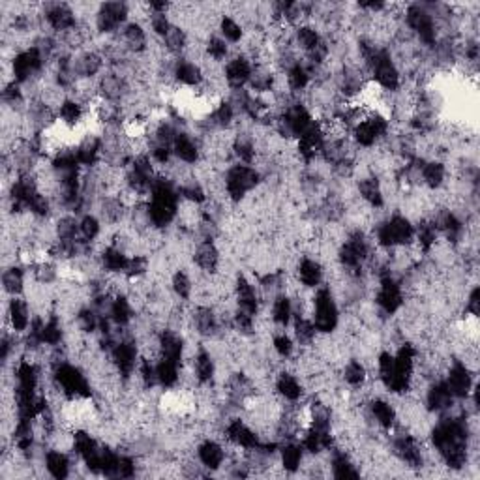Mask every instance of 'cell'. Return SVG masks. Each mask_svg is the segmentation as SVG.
Wrapping results in <instances>:
<instances>
[{
    "mask_svg": "<svg viewBox=\"0 0 480 480\" xmlns=\"http://www.w3.org/2000/svg\"><path fill=\"white\" fill-rule=\"evenodd\" d=\"M164 46H166V51L171 53V55H180L184 49H188V36L184 32L180 27L173 25L171 30L167 32L166 38H164Z\"/></svg>",
    "mask_w": 480,
    "mask_h": 480,
    "instance_id": "b9f144b4",
    "label": "cell"
},
{
    "mask_svg": "<svg viewBox=\"0 0 480 480\" xmlns=\"http://www.w3.org/2000/svg\"><path fill=\"white\" fill-rule=\"evenodd\" d=\"M261 182V175L252 166H231L225 175V194L233 203L244 199L248 192L255 189Z\"/></svg>",
    "mask_w": 480,
    "mask_h": 480,
    "instance_id": "7a4b0ae2",
    "label": "cell"
},
{
    "mask_svg": "<svg viewBox=\"0 0 480 480\" xmlns=\"http://www.w3.org/2000/svg\"><path fill=\"white\" fill-rule=\"evenodd\" d=\"M46 64V57L44 53L40 51V47L34 46L30 49H25V51L18 53L13 57L12 62V74H13V81L23 85V83H29L34 75H38Z\"/></svg>",
    "mask_w": 480,
    "mask_h": 480,
    "instance_id": "277c9868",
    "label": "cell"
},
{
    "mask_svg": "<svg viewBox=\"0 0 480 480\" xmlns=\"http://www.w3.org/2000/svg\"><path fill=\"white\" fill-rule=\"evenodd\" d=\"M272 343H274V351L280 354L281 359H289V356L293 354V349H295V345H293V340L287 336L286 332H280V334H276L274 340H272Z\"/></svg>",
    "mask_w": 480,
    "mask_h": 480,
    "instance_id": "816d5d0a",
    "label": "cell"
},
{
    "mask_svg": "<svg viewBox=\"0 0 480 480\" xmlns=\"http://www.w3.org/2000/svg\"><path fill=\"white\" fill-rule=\"evenodd\" d=\"M2 286L4 291L12 297H19L25 289V272L19 267H12V269L4 270L2 274Z\"/></svg>",
    "mask_w": 480,
    "mask_h": 480,
    "instance_id": "60d3db41",
    "label": "cell"
},
{
    "mask_svg": "<svg viewBox=\"0 0 480 480\" xmlns=\"http://www.w3.org/2000/svg\"><path fill=\"white\" fill-rule=\"evenodd\" d=\"M2 100H4V103H8V105H18V103L23 102V92H21L19 83H15V81L8 83V85L4 86V91H2Z\"/></svg>",
    "mask_w": 480,
    "mask_h": 480,
    "instance_id": "f5cc1de1",
    "label": "cell"
},
{
    "mask_svg": "<svg viewBox=\"0 0 480 480\" xmlns=\"http://www.w3.org/2000/svg\"><path fill=\"white\" fill-rule=\"evenodd\" d=\"M234 298H236V308L255 317L259 309V297L255 287L244 276H239L234 281Z\"/></svg>",
    "mask_w": 480,
    "mask_h": 480,
    "instance_id": "4fadbf2b",
    "label": "cell"
},
{
    "mask_svg": "<svg viewBox=\"0 0 480 480\" xmlns=\"http://www.w3.org/2000/svg\"><path fill=\"white\" fill-rule=\"evenodd\" d=\"M173 291H175V295H177L178 298H182V300H188L189 297H192V291H194V284H192V280H189V276L184 272V270H177L175 274H173Z\"/></svg>",
    "mask_w": 480,
    "mask_h": 480,
    "instance_id": "7dc6e473",
    "label": "cell"
},
{
    "mask_svg": "<svg viewBox=\"0 0 480 480\" xmlns=\"http://www.w3.org/2000/svg\"><path fill=\"white\" fill-rule=\"evenodd\" d=\"M77 326L81 332L92 334L100 328V314L92 308H83L77 312Z\"/></svg>",
    "mask_w": 480,
    "mask_h": 480,
    "instance_id": "bcb514c9",
    "label": "cell"
},
{
    "mask_svg": "<svg viewBox=\"0 0 480 480\" xmlns=\"http://www.w3.org/2000/svg\"><path fill=\"white\" fill-rule=\"evenodd\" d=\"M197 456H199V462L203 463V467L214 471V469L222 467L223 460H225V448L218 441L206 439L199 445Z\"/></svg>",
    "mask_w": 480,
    "mask_h": 480,
    "instance_id": "ac0fdd59",
    "label": "cell"
},
{
    "mask_svg": "<svg viewBox=\"0 0 480 480\" xmlns=\"http://www.w3.org/2000/svg\"><path fill=\"white\" fill-rule=\"evenodd\" d=\"M109 317L116 326H126L133 319L132 302L124 295H116L113 298L111 309H109Z\"/></svg>",
    "mask_w": 480,
    "mask_h": 480,
    "instance_id": "e575fe53",
    "label": "cell"
},
{
    "mask_svg": "<svg viewBox=\"0 0 480 480\" xmlns=\"http://www.w3.org/2000/svg\"><path fill=\"white\" fill-rule=\"evenodd\" d=\"M195 265L199 267L203 272H216L218 265H220V252H218L216 244L212 240H203L194 253Z\"/></svg>",
    "mask_w": 480,
    "mask_h": 480,
    "instance_id": "e0dca14e",
    "label": "cell"
},
{
    "mask_svg": "<svg viewBox=\"0 0 480 480\" xmlns=\"http://www.w3.org/2000/svg\"><path fill=\"white\" fill-rule=\"evenodd\" d=\"M128 92L126 79L120 74H107L103 75L102 79L98 81V94L102 96V100L105 102H119L124 98V94Z\"/></svg>",
    "mask_w": 480,
    "mask_h": 480,
    "instance_id": "2e32d148",
    "label": "cell"
},
{
    "mask_svg": "<svg viewBox=\"0 0 480 480\" xmlns=\"http://www.w3.org/2000/svg\"><path fill=\"white\" fill-rule=\"evenodd\" d=\"M309 79H312V75H309V72L306 69V66L300 62L293 64L291 68L286 72L287 88L293 92L304 91V88L309 85Z\"/></svg>",
    "mask_w": 480,
    "mask_h": 480,
    "instance_id": "8d00e7d4",
    "label": "cell"
},
{
    "mask_svg": "<svg viewBox=\"0 0 480 480\" xmlns=\"http://www.w3.org/2000/svg\"><path fill=\"white\" fill-rule=\"evenodd\" d=\"M231 150H233L234 158L239 161H242L244 166H252L255 161V156H258V150H255V141L250 133L239 132L234 135L233 143H231Z\"/></svg>",
    "mask_w": 480,
    "mask_h": 480,
    "instance_id": "7402d4cb",
    "label": "cell"
},
{
    "mask_svg": "<svg viewBox=\"0 0 480 480\" xmlns=\"http://www.w3.org/2000/svg\"><path fill=\"white\" fill-rule=\"evenodd\" d=\"M46 21L53 30L57 32H69L77 27L75 12L68 4H51L46 8Z\"/></svg>",
    "mask_w": 480,
    "mask_h": 480,
    "instance_id": "8fae6325",
    "label": "cell"
},
{
    "mask_svg": "<svg viewBox=\"0 0 480 480\" xmlns=\"http://www.w3.org/2000/svg\"><path fill=\"white\" fill-rule=\"evenodd\" d=\"M227 51H229V47H227V44H225V40H223V38L211 36V38L206 40L205 53L212 58V62H222L223 58L227 57Z\"/></svg>",
    "mask_w": 480,
    "mask_h": 480,
    "instance_id": "681fc988",
    "label": "cell"
},
{
    "mask_svg": "<svg viewBox=\"0 0 480 480\" xmlns=\"http://www.w3.org/2000/svg\"><path fill=\"white\" fill-rule=\"evenodd\" d=\"M194 325L197 334L205 338H214L222 331V323L216 312L211 306H199L194 312Z\"/></svg>",
    "mask_w": 480,
    "mask_h": 480,
    "instance_id": "9a60e30c",
    "label": "cell"
},
{
    "mask_svg": "<svg viewBox=\"0 0 480 480\" xmlns=\"http://www.w3.org/2000/svg\"><path fill=\"white\" fill-rule=\"evenodd\" d=\"M375 300H378L379 309L387 315H394L404 306V289L392 278V274H385L379 278V289Z\"/></svg>",
    "mask_w": 480,
    "mask_h": 480,
    "instance_id": "5b68a950",
    "label": "cell"
},
{
    "mask_svg": "<svg viewBox=\"0 0 480 480\" xmlns=\"http://www.w3.org/2000/svg\"><path fill=\"white\" fill-rule=\"evenodd\" d=\"M317 336V328H315L314 321L306 319V317H295V338L300 345H312Z\"/></svg>",
    "mask_w": 480,
    "mask_h": 480,
    "instance_id": "ee69618b",
    "label": "cell"
},
{
    "mask_svg": "<svg viewBox=\"0 0 480 480\" xmlns=\"http://www.w3.org/2000/svg\"><path fill=\"white\" fill-rule=\"evenodd\" d=\"M445 385L454 398H458V400H467L474 387L471 370L463 364L462 360H454L452 366L448 368V373H446Z\"/></svg>",
    "mask_w": 480,
    "mask_h": 480,
    "instance_id": "52a82bcc",
    "label": "cell"
},
{
    "mask_svg": "<svg viewBox=\"0 0 480 480\" xmlns=\"http://www.w3.org/2000/svg\"><path fill=\"white\" fill-rule=\"evenodd\" d=\"M220 32H222L223 40L231 41V44H239L242 40V36H244L242 25L236 19L231 18V15H223L220 19Z\"/></svg>",
    "mask_w": 480,
    "mask_h": 480,
    "instance_id": "f6af8a7d",
    "label": "cell"
},
{
    "mask_svg": "<svg viewBox=\"0 0 480 480\" xmlns=\"http://www.w3.org/2000/svg\"><path fill=\"white\" fill-rule=\"evenodd\" d=\"M53 381L57 389L62 392L64 398L75 400V398H91V385L86 381L79 368L72 366L68 362H62L55 368Z\"/></svg>",
    "mask_w": 480,
    "mask_h": 480,
    "instance_id": "6da1fadb",
    "label": "cell"
},
{
    "mask_svg": "<svg viewBox=\"0 0 480 480\" xmlns=\"http://www.w3.org/2000/svg\"><path fill=\"white\" fill-rule=\"evenodd\" d=\"M392 448L401 463H407L409 467H420L424 463L422 448L418 441L409 434H398L392 439Z\"/></svg>",
    "mask_w": 480,
    "mask_h": 480,
    "instance_id": "9c48e42d",
    "label": "cell"
},
{
    "mask_svg": "<svg viewBox=\"0 0 480 480\" xmlns=\"http://www.w3.org/2000/svg\"><path fill=\"white\" fill-rule=\"evenodd\" d=\"M343 379H345V383L354 387V389L362 387L366 383V368L360 360H349L343 368Z\"/></svg>",
    "mask_w": 480,
    "mask_h": 480,
    "instance_id": "7bdbcfd3",
    "label": "cell"
},
{
    "mask_svg": "<svg viewBox=\"0 0 480 480\" xmlns=\"http://www.w3.org/2000/svg\"><path fill=\"white\" fill-rule=\"evenodd\" d=\"M370 413H372V418L375 420L379 428L390 429L396 424V411L394 407L390 406L389 401L381 400V398H375V400L370 404Z\"/></svg>",
    "mask_w": 480,
    "mask_h": 480,
    "instance_id": "d6a6232c",
    "label": "cell"
},
{
    "mask_svg": "<svg viewBox=\"0 0 480 480\" xmlns=\"http://www.w3.org/2000/svg\"><path fill=\"white\" fill-rule=\"evenodd\" d=\"M280 458L281 467L286 469V473H295L300 467V463H302V446L287 441L286 445L281 446Z\"/></svg>",
    "mask_w": 480,
    "mask_h": 480,
    "instance_id": "74e56055",
    "label": "cell"
},
{
    "mask_svg": "<svg viewBox=\"0 0 480 480\" xmlns=\"http://www.w3.org/2000/svg\"><path fill=\"white\" fill-rule=\"evenodd\" d=\"M130 10L124 2H107L98 8L96 12V29L103 34H111L119 29L120 25L126 23Z\"/></svg>",
    "mask_w": 480,
    "mask_h": 480,
    "instance_id": "ba28073f",
    "label": "cell"
},
{
    "mask_svg": "<svg viewBox=\"0 0 480 480\" xmlns=\"http://www.w3.org/2000/svg\"><path fill=\"white\" fill-rule=\"evenodd\" d=\"M128 261H130V258L126 255V252L120 250L119 246H114V244H109L102 252V269L105 272H111V274L124 272L128 267Z\"/></svg>",
    "mask_w": 480,
    "mask_h": 480,
    "instance_id": "603a6c76",
    "label": "cell"
},
{
    "mask_svg": "<svg viewBox=\"0 0 480 480\" xmlns=\"http://www.w3.org/2000/svg\"><path fill=\"white\" fill-rule=\"evenodd\" d=\"M173 75L175 79L186 88H194V86H201L205 81V74L199 64H195L189 58H178L173 64Z\"/></svg>",
    "mask_w": 480,
    "mask_h": 480,
    "instance_id": "7c38bea8",
    "label": "cell"
},
{
    "mask_svg": "<svg viewBox=\"0 0 480 480\" xmlns=\"http://www.w3.org/2000/svg\"><path fill=\"white\" fill-rule=\"evenodd\" d=\"M180 364L175 360L160 359L156 362V378H158V385L164 389H173L180 379V372H178Z\"/></svg>",
    "mask_w": 480,
    "mask_h": 480,
    "instance_id": "f1b7e54d",
    "label": "cell"
},
{
    "mask_svg": "<svg viewBox=\"0 0 480 480\" xmlns=\"http://www.w3.org/2000/svg\"><path fill=\"white\" fill-rule=\"evenodd\" d=\"M479 298H480L479 287H473V289H471V293H469L467 304H465V314L473 315V317H479V314H480V309H479L480 300Z\"/></svg>",
    "mask_w": 480,
    "mask_h": 480,
    "instance_id": "db71d44e",
    "label": "cell"
},
{
    "mask_svg": "<svg viewBox=\"0 0 480 480\" xmlns=\"http://www.w3.org/2000/svg\"><path fill=\"white\" fill-rule=\"evenodd\" d=\"M276 390L287 401H297L302 398V385L298 383V379L289 372H284L278 375V379H276Z\"/></svg>",
    "mask_w": 480,
    "mask_h": 480,
    "instance_id": "1f68e13d",
    "label": "cell"
},
{
    "mask_svg": "<svg viewBox=\"0 0 480 480\" xmlns=\"http://www.w3.org/2000/svg\"><path fill=\"white\" fill-rule=\"evenodd\" d=\"M147 270H149V258H145V255H133V258H130V261H128V267L126 270H124V274H126V278H130V280H139L141 276L147 274Z\"/></svg>",
    "mask_w": 480,
    "mask_h": 480,
    "instance_id": "f907efd6",
    "label": "cell"
},
{
    "mask_svg": "<svg viewBox=\"0 0 480 480\" xmlns=\"http://www.w3.org/2000/svg\"><path fill=\"white\" fill-rule=\"evenodd\" d=\"M312 315H314L312 321H314L317 332L328 334L336 328L340 314H338L336 300H334L331 287H321L319 291L315 293L312 298Z\"/></svg>",
    "mask_w": 480,
    "mask_h": 480,
    "instance_id": "3957f363",
    "label": "cell"
},
{
    "mask_svg": "<svg viewBox=\"0 0 480 480\" xmlns=\"http://www.w3.org/2000/svg\"><path fill=\"white\" fill-rule=\"evenodd\" d=\"M359 194H360V197L366 201L368 205L373 206V208H381V206H383V203H385L383 186H381V182H379L375 177L360 178Z\"/></svg>",
    "mask_w": 480,
    "mask_h": 480,
    "instance_id": "d4e9b609",
    "label": "cell"
},
{
    "mask_svg": "<svg viewBox=\"0 0 480 480\" xmlns=\"http://www.w3.org/2000/svg\"><path fill=\"white\" fill-rule=\"evenodd\" d=\"M293 319V302L286 293L276 295L272 300V321L276 325L287 326Z\"/></svg>",
    "mask_w": 480,
    "mask_h": 480,
    "instance_id": "d590c367",
    "label": "cell"
},
{
    "mask_svg": "<svg viewBox=\"0 0 480 480\" xmlns=\"http://www.w3.org/2000/svg\"><path fill=\"white\" fill-rule=\"evenodd\" d=\"M214 373H216V366H214L211 353L205 351V349H201L194 359V375L197 379V383L208 385L214 379Z\"/></svg>",
    "mask_w": 480,
    "mask_h": 480,
    "instance_id": "f546056e",
    "label": "cell"
},
{
    "mask_svg": "<svg viewBox=\"0 0 480 480\" xmlns=\"http://www.w3.org/2000/svg\"><path fill=\"white\" fill-rule=\"evenodd\" d=\"M298 281L308 289L319 287V284L323 281V267H321L319 261L304 258L298 263Z\"/></svg>",
    "mask_w": 480,
    "mask_h": 480,
    "instance_id": "cb8c5ba5",
    "label": "cell"
},
{
    "mask_svg": "<svg viewBox=\"0 0 480 480\" xmlns=\"http://www.w3.org/2000/svg\"><path fill=\"white\" fill-rule=\"evenodd\" d=\"M85 109L77 100H64L58 109V120L69 128H79L85 122Z\"/></svg>",
    "mask_w": 480,
    "mask_h": 480,
    "instance_id": "4316f807",
    "label": "cell"
},
{
    "mask_svg": "<svg viewBox=\"0 0 480 480\" xmlns=\"http://www.w3.org/2000/svg\"><path fill=\"white\" fill-rule=\"evenodd\" d=\"M446 169L441 161H424L420 169V180L426 184L429 189H439L445 184Z\"/></svg>",
    "mask_w": 480,
    "mask_h": 480,
    "instance_id": "836d02e7",
    "label": "cell"
},
{
    "mask_svg": "<svg viewBox=\"0 0 480 480\" xmlns=\"http://www.w3.org/2000/svg\"><path fill=\"white\" fill-rule=\"evenodd\" d=\"M41 343L49 345V347H58V343L62 342V326L58 321L57 315H51L49 321L41 323Z\"/></svg>",
    "mask_w": 480,
    "mask_h": 480,
    "instance_id": "ab89813d",
    "label": "cell"
},
{
    "mask_svg": "<svg viewBox=\"0 0 480 480\" xmlns=\"http://www.w3.org/2000/svg\"><path fill=\"white\" fill-rule=\"evenodd\" d=\"M160 340V354L161 359H169L175 360V362H182V354H184V342L182 338L178 336L175 331H164L158 336Z\"/></svg>",
    "mask_w": 480,
    "mask_h": 480,
    "instance_id": "44dd1931",
    "label": "cell"
},
{
    "mask_svg": "<svg viewBox=\"0 0 480 480\" xmlns=\"http://www.w3.org/2000/svg\"><path fill=\"white\" fill-rule=\"evenodd\" d=\"M332 476L334 479H359L360 471H356L351 458L345 454V451H334L331 460Z\"/></svg>",
    "mask_w": 480,
    "mask_h": 480,
    "instance_id": "4dcf8cb0",
    "label": "cell"
},
{
    "mask_svg": "<svg viewBox=\"0 0 480 480\" xmlns=\"http://www.w3.org/2000/svg\"><path fill=\"white\" fill-rule=\"evenodd\" d=\"M252 69L253 64L252 60H250V57H246V55H239V57L231 58V60L225 64L223 75H225V81H227V85L231 86L233 91H242V88L248 85V81H250Z\"/></svg>",
    "mask_w": 480,
    "mask_h": 480,
    "instance_id": "30bf717a",
    "label": "cell"
},
{
    "mask_svg": "<svg viewBox=\"0 0 480 480\" xmlns=\"http://www.w3.org/2000/svg\"><path fill=\"white\" fill-rule=\"evenodd\" d=\"M295 40H297V46L308 55V53H312L315 47L319 46L321 41H323V38H321L319 32H317L314 27H309V25H300V27L295 30Z\"/></svg>",
    "mask_w": 480,
    "mask_h": 480,
    "instance_id": "f35d334b",
    "label": "cell"
},
{
    "mask_svg": "<svg viewBox=\"0 0 480 480\" xmlns=\"http://www.w3.org/2000/svg\"><path fill=\"white\" fill-rule=\"evenodd\" d=\"M147 44H149V38H147V32L143 30V27L139 23H128L122 30V46L130 49L133 53H143L147 51Z\"/></svg>",
    "mask_w": 480,
    "mask_h": 480,
    "instance_id": "484cf974",
    "label": "cell"
},
{
    "mask_svg": "<svg viewBox=\"0 0 480 480\" xmlns=\"http://www.w3.org/2000/svg\"><path fill=\"white\" fill-rule=\"evenodd\" d=\"M46 467L53 479L62 480L69 476L72 462H69V458L62 451L55 448V451H49L46 454Z\"/></svg>",
    "mask_w": 480,
    "mask_h": 480,
    "instance_id": "83f0119b",
    "label": "cell"
},
{
    "mask_svg": "<svg viewBox=\"0 0 480 480\" xmlns=\"http://www.w3.org/2000/svg\"><path fill=\"white\" fill-rule=\"evenodd\" d=\"M454 400L456 398L451 394V390L446 389L445 381H441V379H435L434 383L429 385L428 392H426V406H428V411L432 413L451 411Z\"/></svg>",
    "mask_w": 480,
    "mask_h": 480,
    "instance_id": "5bb4252c",
    "label": "cell"
},
{
    "mask_svg": "<svg viewBox=\"0 0 480 480\" xmlns=\"http://www.w3.org/2000/svg\"><path fill=\"white\" fill-rule=\"evenodd\" d=\"M173 154L184 164H195L199 160V145L186 132H178L173 141Z\"/></svg>",
    "mask_w": 480,
    "mask_h": 480,
    "instance_id": "d6986e66",
    "label": "cell"
},
{
    "mask_svg": "<svg viewBox=\"0 0 480 480\" xmlns=\"http://www.w3.org/2000/svg\"><path fill=\"white\" fill-rule=\"evenodd\" d=\"M79 231L81 239L91 244V242H94V240L98 239V234L102 231V223H100V220H98L96 216L86 214V216H83V220L79 222Z\"/></svg>",
    "mask_w": 480,
    "mask_h": 480,
    "instance_id": "c3c4849f",
    "label": "cell"
},
{
    "mask_svg": "<svg viewBox=\"0 0 480 480\" xmlns=\"http://www.w3.org/2000/svg\"><path fill=\"white\" fill-rule=\"evenodd\" d=\"M111 360L120 378L128 381L138 368V345L132 340H120L111 349Z\"/></svg>",
    "mask_w": 480,
    "mask_h": 480,
    "instance_id": "8992f818",
    "label": "cell"
},
{
    "mask_svg": "<svg viewBox=\"0 0 480 480\" xmlns=\"http://www.w3.org/2000/svg\"><path fill=\"white\" fill-rule=\"evenodd\" d=\"M8 321L12 325L13 332H27L29 325L32 323L29 315V304L25 302L23 298L12 297L10 306H8Z\"/></svg>",
    "mask_w": 480,
    "mask_h": 480,
    "instance_id": "ffe728a7",
    "label": "cell"
}]
</instances>
